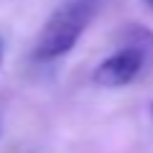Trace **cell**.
<instances>
[{
	"mask_svg": "<svg viewBox=\"0 0 153 153\" xmlns=\"http://www.w3.org/2000/svg\"><path fill=\"white\" fill-rule=\"evenodd\" d=\"M102 0H64L49 16L44 28L38 31L33 59L36 61H56L66 56L82 38L92 18L97 16Z\"/></svg>",
	"mask_w": 153,
	"mask_h": 153,
	"instance_id": "6da1fadb",
	"label": "cell"
},
{
	"mask_svg": "<svg viewBox=\"0 0 153 153\" xmlns=\"http://www.w3.org/2000/svg\"><path fill=\"white\" fill-rule=\"evenodd\" d=\"M120 36H123L120 49L110 54L107 59H102L92 71V82L97 87L107 89L125 87V84L135 82V76L153 64V31L133 23Z\"/></svg>",
	"mask_w": 153,
	"mask_h": 153,
	"instance_id": "7a4b0ae2",
	"label": "cell"
},
{
	"mask_svg": "<svg viewBox=\"0 0 153 153\" xmlns=\"http://www.w3.org/2000/svg\"><path fill=\"white\" fill-rule=\"evenodd\" d=\"M3 56H5V41H3V36H0V66H3Z\"/></svg>",
	"mask_w": 153,
	"mask_h": 153,
	"instance_id": "3957f363",
	"label": "cell"
},
{
	"mask_svg": "<svg viewBox=\"0 0 153 153\" xmlns=\"http://www.w3.org/2000/svg\"><path fill=\"white\" fill-rule=\"evenodd\" d=\"M143 3H146V5H148V8H153V0H143Z\"/></svg>",
	"mask_w": 153,
	"mask_h": 153,
	"instance_id": "277c9868",
	"label": "cell"
},
{
	"mask_svg": "<svg viewBox=\"0 0 153 153\" xmlns=\"http://www.w3.org/2000/svg\"><path fill=\"white\" fill-rule=\"evenodd\" d=\"M151 115H153V102H151Z\"/></svg>",
	"mask_w": 153,
	"mask_h": 153,
	"instance_id": "5b68a950",
	"label": "cell"
}]
</instances>
